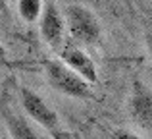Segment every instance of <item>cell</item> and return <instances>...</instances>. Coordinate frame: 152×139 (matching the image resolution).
Instances as JSON below:
<instances>
[{
	"instance_id": "obj_2",
	"label": "cell",
	"mask_w": 152,
	"mask_h": 139,
	"mask_svg": "<svg viewBox=\"0 0 152 139\" xmlns=\"http://www.w3.org/2000/svg\"><path fill=\"white\" fill-rule=\"evenodd\" d=\"M64 19H66V27L69 31V35L73 37V41L85 43V45H93L100 37V25L98 19L94 18V14L85 8L83 4H64L62 8Z\"/></svg>"
},
{
	"instance_id": "obj_11",
	"label": "cell",
	"mask_w": 152,
	"mask_h": 139,
	"mask_svg": "<svg viewBox=\"0 0 152 139\" xmlns=\"http://www.w3.org/2000/svg\"><path fill=\"white\" fill-rule=\"evenodd\" d=\"M0 58H6V49L0 45Z\"/></svg>"
},
{
	"instance_id": "obj_3",
	"label": "cell",
	"mask_w": 152,
	"mask_h": 139,
	"mask_svg": "<svg viewBox=\"0 0 152 139\" xmlns=\"http://www.w3.org/2000/svg\"><path fill=\"white\" fill-rule=\"evenodd\" d=\"M19 101H21L23 110H25L39 126H42L45 129H48L56 139L62 135L58 114L46 104V101L41 97V95H37L33 89H29V87H21V89H19Z\"/></svg>"
},
{
	"instance_id": "obj_7",
	"label": "cell",
	"mask_w": 152,
	"mask_h": 139,
	"mask_svg": "<svg viewBox=\"0 0 152 139\" xmlns=\"http://www.w3.org/2000/svg\"><path fill=\"white\" fill-rule=\"evenodd\" d=\"M131 104H133V114L141 122H152V93L146 91V87L137 85Z\"/></svg>"
},
{
	"instance_id": "obj_10",
	"label": "cell",
	"mask_w": 152,
	"mask_h": 139,
	"mask_svg": "<svg viewBox=\"0 0 152 139\" xmlns=\"http://www.w3.org/2000/svg\"><path fill=\"white\" fill-rule=\"evenodd\" d=\"M146 46H148V52H150V56H152V33L146 35Z\"/></svg>"
},
{
	"instance_id": "obj_1",
	"label": "cell",
	"mask_w": 152,
	"mask_h": 139,
	"mask_svg": "<svg viewBox=\"0 0 152 139\" xmlns=\"http://www.w3.org/2000/svg\"><path fill=\"white\" fill-rule=\"evenodd\" d=\"M46 79L58 93L75 99H91V83L85 81L77 71L66 66L62 60H48L45 64Z\"/></svg>"
},
{
	"instance_id": "obj_9",
	"label": "cell",
	"mask_w": 152,
	"mask_h": 139,
	"mask_svg": "<svg viewBox=\"0 0 152 139\" xmlns=\"http://www.w3.org/2000/svg\"><path fill=\"white\" fill-rule=\"evenodd\" d=\"M112 139H141L137 135V133L129 132V129H115L114 133H112Z\"/></svg>"
},
{
	"instance_id": "obj_8",
	"label": "cell",
	"mask_w": 152,
	"mask_h": 139,
	"mask_svg": "<svg viewBox=\"0 0 152 139\" xmlns=\"http://www.w3.org/2000/svg\"><path fill=\"white\" fill-rule=\"evenodd\" d=\"M45 4L41 0H19L18 2V12L25 21H37L42 15Z\"/></svg>"
},
{
	"instance_id": "obj_5",
	"label": "cell",
	"mask_w": 152,
	"mask_h": 139,
	"mask_svg": "<svg viewBox=\"0 0 152 139\" xmlns=\"http://www.w3.org/2000/svg\"><path fill=\"white\" fill-rule=\"evenodd\" d=\"M60 60L64 62L66 66H69L73 71H77L85 81L89 83H96L98 81V71H96V66H94L93 58L81 50L77 45L73 43H66L60 50Z\"/></svg>"
},
{
	"instance_id": "obj_6",
	"label": "cell",
	"mask_w": 152,
	"mask_h": 139,
	"mask_svg": "<svg viewBox=\"0 0 152 139\" xmlns=\"http://www.w3.org/2000/svg\"><path fill=\"white\" fill-rule=\"evenodd\" d=\"M2 116H4V122H6V126H8V132H10L12 139H41L37 135V132L33 129V126H31L25 118L15 114L14 110H10L8 106L2 108Z\"/></svg>"
},
{
	"instance_id": "obj_4",
	"label": "cell",
	"mask_w": 152,
	"mask_h": 139,
	"mask_svg": "<svg viewBox=\"0 0 152 139\" xmlns=\"http://www.w3.org/2000/svg\"><path fill=\"white\" fill-rule=\"evenodd\" d=\"M64 29H66V19H64V12L60 10V6L56 2H45L41 18V35L50 49L62 50Z\"/></svg>"
},
{
	"instance_id": "obj_12",
	"label": "cell",
	"mask_w": 152,
	"mask_h": 139,
	"mask_svg": "<svg viewBox=\"0 0 152 139\" xmlns=\"http://www.w3.org/2000/svg\"><path fill=\"white\" fill-rule=\"evenodd\" d=\"M0 139H8V137H6V135H4V137H0Z\"/></svg>"
}]
</instances>
